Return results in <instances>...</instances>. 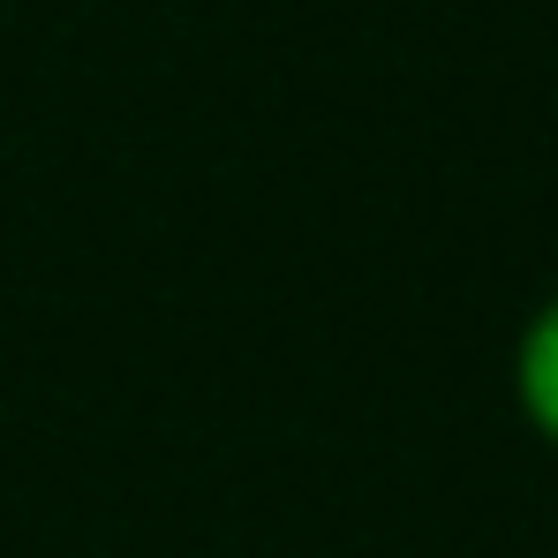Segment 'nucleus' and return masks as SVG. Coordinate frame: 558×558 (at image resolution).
I'll return each mask as SVG.
<instances>
[{"instance_id":"1","label":"nucleus","mask_w":558,"mask_h":558,"mask_svg":"<svg viewBox=\"0 0 558 558\" xmlns=\"http://www.w3.org/2000/svg\"><path fill=\"white\" fill-rule=\"evenodd\" d=\"M513 400H521V423L558 453V294L529 310L513 340Z\"/></svg>"}]
</instances>
